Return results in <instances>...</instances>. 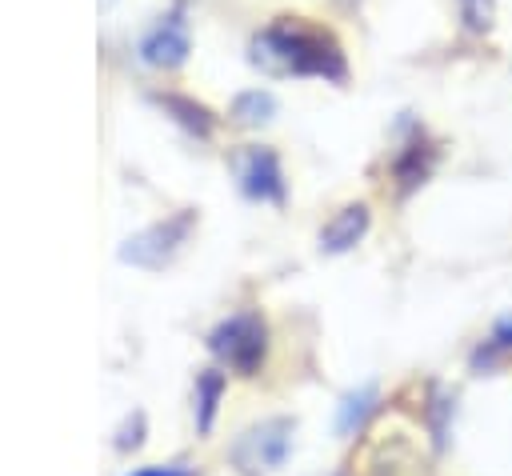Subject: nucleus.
Listing matches in <instances>:
<instances>
[{
  "label": "nucleus",
  "mask_w": 512,
  "mask_h": 476,
  "mask_svg": "<svg viewBox=\"0 0 512 476\" xmlns=\"http://www.w3.org/2000/svg\"><path fill=\"white\" fill-rule=\"evenodd\" d=\"M188 52H192V36H188L184 12L160 16V20L144 32V40H140V60H144L148 68H180V64L188 60Z\"/></svg>",
  "instance_id": "nucleus-6"
},
{
  "label": "nucleus",
  "mask_w": 512,
  "mask_h": 476,
  "mask_svg": "<svg viewBox=\"0 0 512 476\" xmlns=\"http://www.w3.org/2000/svg\"><path fill=\"white\" fill-rule=\"evenodd\" d=\"M368 224H372L368 204H344V208L320 228V248L332 252V256H340V252H348V248H356V244L364 240Z\"/></svg>",
  "instance_id": "nucleus-7"
},
{
  "label": "nucleus",
  "mask_w": 512,
  "mask_h": 476,
  "mask_svg": "<svg viewBox=\"0 0 512 476\" xmlns=\"http://www.w3.org/2000/svg\"><path fill=\"white\" fill-rule=\"evenodd\" d=\"M376 404H380V388L372 380L360 384V388H352V392H344V400L336 408V432L340 436H356L368 424V416L376 412Z\"/></svg>",
  "instance_id": "nucleus-8"
},
{
  "label": "nucleus",
  "mask_w": 512,
  "mask_h": 476,
  "mask_svg": "<svg viewBox=\"0 0 512 476\" xmlns=\"http://www.w3.org/2000/svg\"><path fill=\"white\" fill-rule=\"evenodd\" d=\"M128 476H196L192 464H148V468H136Z\"/></svg>",
  "instance_id": "nucleus-16"
},
{
  "label": "nucleus",
  "mask_w": 512,
  "mask_h": 476,
  "mask_svg": "<svg viewBox=\"0 0 512 476\" xmlns=\"http://www.w3.org/2000/svg\"><path fill=\"white\" fill-rule=\"evenodd\" d=\"M248 64L268 76H320L332 84L348 80V60L332 32L300 24V16H280L248 40Z\"/></svg>",
  "instance_id": "nucleus-1"
},
{
  "label": "nucleus",
  "mask_w": 512,
  "mask_h": 476,
  "mask_svg": "<svg viewBox=\"0 0 512 476\" xmlns=\"http://www.w3.org/2000/svg\"><path fill=\"white\" fill-rule=\"evenodd\" d=\"M332 4H336V8H340V12H356V8H360V4H364V0H332Z\"/></svg>",
  "instance_id": "nucleus-17"
},
{
  "label": "nucleus",
  "mask_w": 512,
  "mask_h": 476,
  "mask_svg": "<svg viewBox=\"0 0 512 476\" xmlns=\"http://www.w3.org/2000/svg\"><path fill=\"white\" fill-rule=\"evenodd\" d=\"M192 224H196V212H176V216H168V220H160V224H152V228L136 232L132 240H124L120 260H124V264H136V268L156 272V268H164V264L184 248V240H188Z\"/></svg>",
  "instance_id": "nucleus-4"
},
{
  "label": "nucleus",
  "mask_w": 512,
  "mask_h": 476,
  "mask_svg": "<svg viewBox=\"0 0 512 476\" xmlns=\"http://www.w3.org/2000/svg\"><path fill=\"white\" fill-rule=\"evenodd\" d=\"M236 180L248 200L284 204V168L272 148H244L236 156Z\"/></svg>",
  "instance_id": "nucleus-5"
},
{
  "label": "nucleus",
  "mask_w": 512,
  "mask_h": 476,
  "mask_svg": "<svg viewBox=\"0 0 512 476\" xmlns=\"http://www.w3.org/2000/svg\"><path fill=\"white\" fill-rule=\"evenodd\" d=\"M160 100V108L180 124V128H188L192 136H200V140H208L212 136V112L204 108V104H196V100H188V96H176V92H160L156 96Z\"/></svg>",
  "instance_id": "nucleus-11"
},
{
  "label": "nucleus",
  "mask_w": 512,
  "mask_h": 476,
  "mask_svg": "<svg viewBox=\"0 0 512 476\" xmlns=\"http://www.w3.org/2000/svg\"><path fill=\"white\" fill-rule=\"evenodd\" d=\"M228 116H232L236 128H264L276 116V96L268 88H248V92H240L232 100Z\"/></svg>",
  "instance_id": "nucleus-10"
},
{
  "label": "nucleus",
  "mask_w": 512,
  "mask_h": 476,
  "mask_svg": "<svg viewBox=\"0 0 512 476\" xmlns=\"http://www.w3.org/2000/svg\"><path fill=\"white\" fill-rule=\"evenodd\" d=\"M504 352H512V316H500L496 324H492V332H488V340L472 352V368H488L492 360H500Z\"/></svg>",
  "instance_id": "nucleus-13"
},
{
  "label": "nucleus",
  "mask_w": 512,
  "mask_h": 476,
  "mask_svg": "<svg viewBox=\"0 0 512 476\" xmlns=\"http://www.w3.org/2000/svg\"><path fill=\"white\" fill-rule=\"evenodd\" d=\"M292 432L296 424L288 416H272V420H260L252 428H244L236 436V444L228 448L232 464L244 472V476H260V472H272L288 460L292 452Z\"/></svg>",
  "instance_id": "nucleus-3"
},
{
  "label": "nucleus",
  "mask_w": 512,
  "mask_h": 476,
  "mask_svg": "<svg viewBox=\"0 0 512 476\" xmlns=\"http://www.w3.org/2000/svg\"><path fill=\"white\" fill-rule=\"evenodd\" d=\"M208 352L236 376H256L268 356V324L256 312H236L208 332Z\"/></svg>",
  "instance_id": "nucleus-2"
},
{
  "label": "nucleus",
  "mask_w": 512,
  "mask_h": 476,
  "mask_svg": "<svg viewBox=\"0 0 512 476\" xmlns=\"http://www.w3.org/2000/svg\"><path fill=\"white\" fill-rule=\"evenodd\" d=\"M140 440H144V412H136L124 428H120V436H116V448L120 452H128V448H140Z\"/></svg>",
  "instance_id": "nucleus-15"
},
{
  "label": "nucleus",
  "mask_w": 512,
  "mask_h": 476,
  "mask_svg": "<svg viewBox=\"0 0 512 476\" xmlns=\"http://www.w3.org/2000/svg\"><path fill=\"white\" fill-rule=\"evenodd\" d=\"M456 12H460V24L476 36H484L496 24V0H456Z\"/></svg>",
  "instance_id": "nucleus-14"
},
{
  "label": "nucleus",
  "mask_w": 512,
  "mask_h": 476,
  "mask_svg": "<svg viewBox=\"0 0 512 476\" xmlns=\"http://www.w3.org/2000/svg\"><path fill=\"white\" fill-rule=\"evenodd\" d=\"M432 164H436V148H432V144H424V140L404 144V152H400L396 164H392V172H396V180H400V192H412L416 184H424L428 172H432Z\"/></svg>",
  "instance_id": "nucleus-9"
},
{
  "label": "nucleus",
  "mask_w": 512,
  "mask_h": 476,
  "mask_svg": "<svg viewBox=\"0 0 512 476\" xmlns=\"http://www.w3.org/2000/svg\"><path fill=\"white\" fill-rule=\"evenodd\" d=\"M100 4H104V8H108V4H112V0H100Z\"/></svg>",
  "instance_id": "nucleus-18"
},
{
  "label": "nucleus",
  "mask_w": 512,
  "mask_h": 476,
  "mask_svg": "<svg viewBox=\"0 0 512 476\" xmlns=\"http://www.w3.org/2000/svg\"><path fill=\"white\" fill-rule=\"evenodd\" d=\"M220 396H224V372H220V368H204V372L196 376V432H200V436L212 432Z\"/></svg>",
  "instance_id": "nucleus-12"
}]
</instances>
